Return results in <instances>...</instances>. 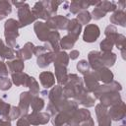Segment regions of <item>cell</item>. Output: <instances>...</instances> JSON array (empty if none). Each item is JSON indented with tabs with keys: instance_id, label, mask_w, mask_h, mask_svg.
Masks as SVG:
<instances>
[{
	"instance_id": "obj_1",
	"label": "cell",
	"mask_w": 126,
	"mask_h": 126,
	"mask_svg": "<svg viewBox=\"0 0 126 126\" xmlns=\"http://www.w3.org/2000/svg\"><path fill=\"white\" fill-rule=\"evenodd\" d=\"M19 22L15 19H8L4 24V36L7 46L10 48L17 47V38L19 36Z\"/></svg>"
},
{
	"instance_id": "obj_2",
	"label": "cell",
	"mask_w": 126,
	"mask_h": 126,
	"mask_svg": "<svg viewBox=\"0 0 126 126\" xmlns=\"http://www.w3.org/2000/svg\"><path fill=\"white\" fill-rule=\"evenodd\" d=\"M78 109V103L75 100L68 99L64 107L57 112L52 118V124L54 126H63L71 118L72 114Z\"/></svg>"
},
{
	"instance_id": "obj_3",
	"label": "cell",
	"mask_w": 126,
	"mask_h": 126,
	"mask_svg": "<svg viewBox=\"0 0 126 126\" xmlns=\"http://www.w3.org/2000/svg\"><path fill=\"white\" fill-rule=\"evenodd\" d=\"M84 87L83 79L80 78L77 74H68L66 83L63 85V95L67 99L74 98L76 93Z\"/></svg>"
},
{
	"instance_id": "obj_4",
	"label": "cell",
	"mask_w": 126,
	"mask_h": 126,
	"mask_svg": "<svg viewBox=\"0 0 126 126\" xmlns=\"http://www.w3.org/2000/svg\"><path fill=\"white\" fill-rule=\"evenodd\" d=\"M18 22L20 25V28H24L29 26L32 23L36 22V18L32 14L31 7L28 3H25L22 7L18 8Z\"/></svg>"
},
{
	"instance_id": "obj_5",
	"label": "cell",
	"mask_w": 126,
	"mask_h": 126,
	"mask_svg": "<svg viewBox=\"0 0 126 126\" xmlns=\"http://www.w3.org/2000/svg\"><path fill=\"white\" fill-rule=\"evenodd\" d=\"M69 19L62 15H55L53 17H50L46 20V25L51 31H57V30H67Z\"/></svg>"
},
{
	"instance_id": "obj_6",
	"label": "cell",
	"mask_w": 126,
	"mask_h": 126,
	"mask_svg": "<svg viewBox=\"0 0 126 126\" xmlns=\"http://www.w3.org/2000/svg\"><path fill=\"white\" fill-rule=\"evenodd\" d=\"M27 119L31 125L38 126V125H45L50 120V114L47 112L41 111H32L27 115Z\"/></svg>"
},
{
	"instance_id": "obj_7",
	"label": "cell",
	"mask_w": 126,
	"mask_h": 126,
	"mask_svg": "<svg viewBox=\"0 0 126 126\" xmlns=\"http://www.w3.org/2000/svg\"><path fill=\"white\" fill-rule=\"evenodd\" d=\"M122 90V86L120 83L116 82V81H112L109 84H103V85H99L96 90L94 91V98H99L102 94L110 93V92H120Z\"/></svg>"
},
{
	"instance_id": "obj_8",
	"label": "cell",
	"mask_w": 126,
	"mask_h": 126,
	"mask_svg": "<svg viewBox=\"0 0 126 126\" xmlns=\"http://www.w3.org/2000/svg\"><path fill=\"white\" fill-rule=\"evenodd\" d=\"M91 112L87 108H78L71 116L69 121L67 122L68 126H75L78 124H82L83 122L87 121L89 118H91Z\"/></svg>"
},
{
	"instance_id": "obj_9",
	"label": "cell",
	"mask_w": 126,
	"mask_h": 126,
	"mask_svg": "<svg viewBox=\"0 0 126 126\" xmlns=\"http://www.w3.org/2000/svg\"><path fill=\"white\" fill-rule=\"evenodd\" d=\"M100 35V30L95 24H89L86 26L83 33V40L88 43L94 42Z\"/></svg>"
},
{
	"instance_id": "obj_10",
	"label": "cell",
	"mask_w": 126,
	"mask_h": 126,
	"mask_svg": "<svg viewBox=\"0 0 126 126\" xmlns=\"http://www.w3.org/2000/svg\"><path fill=\"white\" fill-rule=\"evenodd\" d=\"M108 115L110 117L111 120L114 121H120L125 117L126 114V106H125V102L123 100H121L119 103L110 106V109L107 110Z\"/></svg>"
},
{
	"instance_id": "obj_11",
	"label": "cell",
	"mask_w": 126,
	"mask_h": 126,
	"mask_svg": "<svg viewBox=\"0 0 126 126\" xmlns=\"http://www.w3.org/2000/svg\"><path fill=\"white\" fill-rule=\"evenodd\" d=\"M107 107L98 103L95 105V115L98 126H111V119L107 112Z\"/></svg>"
},
{
	"instance_id": "obj_12",
	"label": "cell",
	"mask_w": 126,
	"mask_h": 126,
	"mask_svg": "<svg viewBox=\"0 0 126 126\" xmlns=\"http://www.w3.org/2000/svg\"><path fill=\"white\" fill-rule=\"evenodd\" d=\"M98 99L100 100V104H102L105 107H110L112 105H115L122 100L119 92H110L104 94Z\"/></svg>"
},
{
	"instance_id": "obj_13",
	"label": "cell",
	"mask_w": 126,
	"mask_h": 126,
	"mask_svg": "<svg viewBox=\"0 0 126 126\" xmlns=\"http://www.w3.org/2000/svg\"><path fill=\"white\" fill-rule=\"evenodd\" d=\"M33 31L35 32L36 37L40 41H47L48 35L51 32V30L47 27V25L44 22L41 21H36L33 24Z\"/></svg>"
},
{
	"instance_id": "obj_14",
	"label": "cell",
	"mask_w": 126,
	"mask_h": 126,
	"mask_svg": "<svg viewBox=\"0 0 126 126\" xmlns=\"http://www.w3.org/2000/svg\"><path fill=\"white\" fill-rule=\"evenodd\" d=\"M32 94L30 92H23L20 94V101H19V109L21 111V117L27 116L29 114V108L30 104L32 98Z\"/></svg>"
},
{
	"instance_id": "obj_15",
	"label": "cell",
	"mask_w": 126,
	"mask_h": 126,
	"mask_svg": "<svg viewBox=\"0 0 126 126\" xmlns=\"http://www.w3.org/2000/svg\"><path fill=\"white\" fill-rule=\"evenodd\" d=\"M94 77L96 78V80L99 82H102L103 84H109L113 81V78H114V75L113 73L110 71L109 68H106V67H101L95 71H93Z\"/></svg>"
},
{
	"instance_id": "obj_16",
	"label": "cell",
	"mask_w": 126,
	"mask_h": 126,
	"mask_svg": "<svg viewBox=\"0 0 126 126\" xmlns=\"http://www.w3.org/2000/svg\"><path fill=\"white\" fill-rule=\"evenodd\" d=\"M33 48H34V45L32 42H27L22 48L18 49L15 52V55L18 59H21L23 61L30 60L33 54Z\"/></svg>"
},
{
	"instance_id": "obj_17",
	"label": "cell",
	"mask_w": 126,
	"mask_h": 126,
	"mask_svg": "<svg viewBox=\"0 0 126 126\" xmlns=\"http://www.w3.org/2000/svg\"><path fill=\"white\" fill-rule=\"evenodd\" d=\"M83 83L85 84V89L88 91V93H94V91L99 86V82L96 80L93 72H89L88 74L84 75Z\"/></svg>"
},
{
	"instance_id": "obj_18",
	"label": "cell",
	"mask_w": 126,
	"mask_h": 126,
	"mask_svg": "<svg viewBox=\"0 0 126 126\" xmlns=\"http://www.w3.org/2000/svg\"><path fill=\"white\" fill-rule=\"evenodd\" d=\"M88 63L94 71L103 67V65L101 63V60H100V52L96 51V50L90 51L89 54H88Z\"/></svg>"
},
{
	"instance_id": "obj_19",
	"label": "cell",
	"mask_w": 126,
	"mask_h": 126,
	"mask_svg": "<svg viewBox=\"0 0 126 126\" xmlns=\"http://www.w3.org/2000/svg\"><path fill=\"white\" fill-rule=\"evenodd\" d=\"M32 14L34 15V17L36 19H41V20H47L48 18H50L48 12L46 11L45 7L43 6V3L42 1H38V2H35L33 7L31 9Z\"/></svg>"
},
{
	"instance_id": "obj_20",
	"label": "cell",
	"mask_w": 126,
	"mask_h": 126,
	"mask_svg": "<svg viewBox=\"0 0 126 126\" xmlns=\"http://www.w3.org/2000/svg\"><path fill=\"white\" fill-rule=\"evenodd\" d=\"M67 31H68V35H70L71 37H73L75 40L78 39L81 32H82V25L77 21V19H72L69 21L68 27H67Z\"/></svg>"
},
{
	"instance_id": "obj_21",
	"label": "cell",
	"mask_w": 126,
	"mask_h": 126,
	"mask_svg": "<svg viewBox=\"0 0 126 126\" xmlns=\"http://www.w3.org/2000/svg\"><path fill=\"white\" fill-rule=\"evenodd\" d=\"M39 82L44 89H49L55 85V76L49 71H43L39 74Z\"/></svg>"
},
{
	"instance_id": "obj_22",
	"label": "cell",
	"mask_w": 126,
	"mask_h": 126,
	"mask_svg": "<svg viewBox=\"0 0 126 126\" xmlns=\"http://www.w3.org/2000/svg\"><path fill=\"white\" fill-rule=\"evenodd\" d=\"M54 70H55V80L57 81L58 85H60V86L64 85L68 78L67 67H65L63 65L54 64Z\"/></svg>"
},
{
	"instance_id": "obj_23",
	"label": "cell",
	"mask_w": 126,
	"mask_h": 126,
	"mask_svg": "<svg viewBox=\"0 0 126 126\" xmlns=\"http://www.w3.org/2000/svg\"><path fill=\"white\" fill-rule=\"evenodd\" d=\"M109 21L111 24L121 26L123 28L126 27V14L123 10H115L113 14L110 16Z\"/></svg>"
},
{
	"instance_id": "obj_24",
	"label": "cell",
	"mask_w": 126,
	"mask_h": 126,
	"mask_svg": "<svg viewBox=\"0 0 126 126\" xmlns=\"http://www.w3.org/2000/svg\"><path fill=\"white\" fill-rule=\"evenodd\" d=\"M48 98L50 102H57L59 100H61L62 98H64L63 95V87L60 85H55L52 87V89L50 90V92L48 93ZM66 98V97H65Z\"/></svg>"
},
{
	"instance_id": "obj_25",
	"label": "cell",
	"mask_w": 126,
	"mask_h": 126,
	"mask_svg": "<svg viewBox=\"0 0 126 126\" xmlns=\"http://www.w3.org/2000/svg\"><path fill=\"white\" fill-rule=\"evenodd\" d=\"M59 41H60V33L57 31H51L48 38H47V42L49 44V46L51 47L53 52H58L60 51V45H59Z\"/></svg>"
},
{
	"instance_id": "obj_26",
	"label": "cell",
	"mask_w": 126,
	"mask_h": 126,
	"mask_svg": "<svg viewBox=\"0 0 126 126\" xmlns=\"http://www.w3.org/2000/svg\"><path fill=\"white\" fill-rule=\"evenodd\" d=\"M117 59V55L114 52H100V60L103 67H112Z\"/></svg>"
},
{
	"instance_id": "obj_27",
	"label": "cell",
	"mask_w": 126,
	"mask_h": 126,
	"mask_svg": "<svg viewBox=\"0 0 126 126\" xmlns=\"http://www.w3.org/2000/svg\"><path fill=\"white\" fill-rule=\"evenodd\" d=\"M53 55H54L53 51H48L44 54H41V55L37 56L36 57L37 66L39 68H46L47 66H49V64L53 62Z\"/></svg>"
},
{
	"instance_id": "obj_28",
	"label": "cell",
	"mask_w": 126,
	"mask_h": 126,
	"mask_svg": "<svg viewBox=\"0 0 126 126\" xmlns=\"http://www.w3.org/2000/svg\"><path fill=\"white\" fill-rule=\"evenodd\" d=\"M7 67H8V70L11 74L13 73H18V72H23L24 68H25V63L23 60L21 59H13V60H9L7 63H6Z\"/></svg>"
},
{
	"instance_id": "obj_29",
	"label": "cell",
	"mask_w": 126,
	"mask_h": 126,
	"mask_svg": "<svg viewBox=\"0 0 126 126\" xmlns=\"http://www.w3.org/2000/svg\"><path fill=\"white\" fill-rule=\"evenodd\" d=\"M29 77L30 76L27 73H24V72L13 73L11 75V78H12L11 81L16 86H24V87H27V83H28Z\"/></svg>"
},
{
	"instance_id": "obj_30",
	"label": "cell",
	"mask_w": 126,
	"mask_h": 126,
	"mask_svg": "<svg viewBox=\"0 0 126 126\" xmlns=\"http://www.w3.org/2000/svg\"><path fill=\"white\" fill-rule=\"evenodd\" d=\"M15 51L9 46L5 45L3 40L0 38V57L2 59H7L9 61L15 59Z\"/></svg>"
},
{
	"instance_id": "obj_31",
	"label": "cell",
	"mask_w": 126,
	"mask_h": 126,
	"mask_svg": "<svg viewBox=\"0 0 126 126\" xmlns=\"http://www.w3.org/2000/svg\"><path fill=\"white\" fill-rule=\"evenodd\" d=\"M69 55L65 51H58L54 52L53 55V64H58V65H63L65 67L68 66L69 64Z\"/></svg>"
},
{
	"instance_id": "obj_32",
	"label": "cell",
	"mask_w": 126,
	"mask_h": 126,
	"mask_svg": "<svg viewBox=\"0 0 126 126\" xmlns=\"http://www.w3.org/2000/svg\"><path fill=\"white\" fill-rule=\"evenodd\" d=\"M42 3H43V6L45 7V9L48 12L50 17L55 16V14L57 13V10H58V6L60 4H63L62 1H54V0L42 1Z\"/></svg>"
},
{
	"instance_id": "obj_33",
	"label": "cell",
	"mask_w": 126,
	"mask_h": 126,
	"mask_svg": "<svg viewBox=\"0 0 126 126\" xmlns=\"http://www.w3.org/2000/svg\"><path fill=\"white\" fill-rule=\"evenodd\" d=\"M96 7L100 8L104 13L114 12L115 10H117L116 3L115 2H112V1H99L98 4L96 5Z\"/></svg>"
},
{
	"instance_id": "obj_34",
	"label": "cell",
	"mask_w": 126,
	"mask_h": 126,
	"mask_svg": "<svg viewBox=\"0 0 126 126\" xmlns=\"http://www.w3.org/2000/svg\"><path fill=\"white\" fill-rule=\"evenodd\" d=\"M27 88L30 89V93L32 94V95H37L40 92L39 90V84L37 83V81L33 78V77H29L28 79V83H27Z\"/></svg>"
},
{
	"instance_id": "obj_35",
	"label": "cell",
	"mask_w": 126,
	"mask_h": 126,
	"mask_svg": "<svg viewBox=\"0 0 126 126\" xmlns=\"http://www.w3.org/2000/svg\"><path fill=\"white\" fill-rule=\"evenodd\" d=\"M30 106L32 107V111H40L44 107V99L37 96V95H33L32 98Z\"/></svg>"
},
{
	"instance_id": "obj_36",
	"label": "cell",
	"mask_w": 126,
	"mask_h": 126,
	"mask_svg": "<svg viewBox=\"0 0 126 126\" xmlns=\"http://www.w3.org/2000/svg\"><path fill=\"white\" fill-rule=\"evenodd\" d=\"M75 42H76V40L67 34V35L63 36L62 38H60L59 45H60V48H62V49H71L74 46Z\"/></svg>"
},
{
	"instance_id": "obj_37",
	"label": "cell",
	"mask_w": 126,
	"mask_h": 126,
	"mask_svg": "<svg viewBox=\"0 0 126 126\" xmlns=\"http://www.w3.org/2000/svg\"><path fill=\"white\" fill-rule=\"evenodd\" d=\"M113 46H114V40L112 38H109V37H105L99 43L100 52H111Z\"/></svg>"
},
{
	"instance_id": "obj_38",
	"label": "cell",
	"mask_w": 126,
	"mask_h": 126,
	"mask_svg": "<svg viewBox=\"0 0 126 126\" xmlns=\"http://www.w3.org/2000/svg\"><path fill=\"white\" fill-rule=\"evenodd\" d=\"M76 19L81 25H87L92 20V15L88 10H84V11H81L77 14Z\"/></svg>"
},
{
	"instance_id": "obj_39",
	"label": "cell",
	"mask_w": 126,
	"mask_h": 126,
	"mask_svg": "<svg viewBox=\"0 0 126 126\" xmlns=\"http://www.w3.org/2000/svg\"><path fill=\"white\" fill-rule=\"evenodd\" d=\"M77 70H78L81 74L86 75V74H88L89 72H91V71H90V70H91V67H90L88 61L83 59V60H80V61L77 63Z\"/></svg>"
},
{
	"instance_id": "obj_40",
	"label": "cell",
	"mask_w": 126,
	"mask_h": 126,
	"mask_svg": "<svg viewBox=\"0 0 126 126\" xmlns=\"http://www.w3.org/2000/svg\"><path fill=\"white\" fill-rule=\"evenodd\" d=\"M21 117V111L19 109L18 106H11L10 108V111L8 113V116L6 117V120H9V121H12V120H16L18 118Z\"/></svg>"
},
{
	"instance_id": "obj_41",
	"label": "cell",
	"mask_w": 126,
	"mask_h": 126,
	"mask_svg": "<svg viewBox=\"0 0 126 126\" xmlns=\"http://www.w3.org/2000/svg\"><path fill=\"white\" fill-rule=\"evenodd\" d=\"M11 106L12 105L10 103H7L3 99L0 98V116H1V118L6 119V117L8 116V113L10 111Z\"/></svg>"
},
{
	"instance_id": "obj_42",
	"label": "cell",
	"mask_w": 126,
	"mask_h": 126,
	"mask_svg": "<svg viewBox=\"0 0 126 126\" xmlns=\"http://www.w3.org/2000/svg\"><path fill=\"white\" fill-rule=\"evenodd\" d=\"M114 45L119 50L126 48L125 47V45H126V37H125V35L122 34V33H118L116 38H115V40H114Z\"/></svg>"
},
{
	"instance_id": "obj_43",
	"label": "cell",
	"mask_w": 126,
	"mask_h": 126,
	"mask_svg": "<svg viewBox=\"0 0 126 126\" xmlns=\"http://www.w3.org/2000/svg\"><path fill=\"white\" fill-rule=\"evenodd\" d=\"M79 104H82V105H84L85 107H93V106H94V104H95V98L93 97V96L89 94L85 98H83V99L79 102Z\"/></svg>"
},
{
	"instance_id": "obj_44",
	"label": "cell",
	"mask_w": 126,
	"mask_h": 126,
	"mask_svg": "<svg viewBox=\"0 0 126 126\" xmlns=\"http://www.w3.org/2000/svg\"><path fill=\"white\" fill-rule=\"evenodd\" d=\"M48 51H52V49L49 46V44L48 45L45 44L43 46H34V48H33V54L36 57L39 56V55H41V54H44V53H46Z\"/></svg>"
},
{
	"instance_id": "obj_45",
	"label": "cell",
	"mask_w": 126,
	"mask_h": 126,
	"mask_svg": "<svg viewBox=\"0 0 126 126\" xmlns=\"http://www.w3.org/2000/svg\"><path fill=\"white\" fill-rule=\"evenodd\" d=\"M12 87V81L8 77H4L0 80V90L1 91H8Z\"/></svg>"
},
{
	"instance_id": "obj_46",
	"label": "cell",
	"mask_w": 126,
	"mask_h": 126,
	"mask_svg": "<svg viewBox=\"0 0 126 126\" xmlns=\"http://www.w3.org/2000/svg\"><path fill=\"white\" fill-rule=\"evenodd\" d=\"M91 15H92V19H94V20H99V19H101V18H103L105 15H106V13H104L100 8H98V7H94V10L92 11V13H91Z\"/></svg>"
},
{
	"instance_id": "obj_47",
	"label": "cell",
	"mask_w": 126,
	"mask_h": 126,
	"mask_svg": "<svg viewBox=\"0 0 126 126\" xmlns=\"http://www.w3.org/2000/svg\"><path fill=\"white\" fill-rule=\"evenodd\" d=\"M69 10H70V12L72 14H78L79 12L83 11L80 1H72L70 3V5H69Z\"/></svg>"
},
{
	"instance_id": "obj_48",
	"label": "cell",
	"mask_w": 126,
	"mask_h": 126,
	"mask_svg": "<svg viewBox=\"0 0 126 126\" xmlns=\"http://www.w3.org/2000/svg\"><path fill=\"white\" fill-rule=\"evenodd\" d=\"M0 10L5 11L8 14H11L12 12V4L10 1L7 0H0Z\"/></svg>"
},
{
	"instance_id": "obj_49",
	"label": "cell",
	"mask_w": 126,
	"mask_h": 126,
	"mask_svg": "<svg viewBox=\"0 0 126 126\" xmlns=\"http://www.w3.org/2000/svg\"><path fill=\"white\" fill-rule=\"evenodd\" d=\"M8 74H9V70L6 63L0 60V80L4 77H8Z\"/></svg>"
},
{
	"instance_id": "obj_50",
	"label": "cell",
	"mask_w": 126,
	"mask_h": 126,
	"mask_svg": "<svg viewBox=\"0 0 126 126\" xmlns=\"http://www.w3.org/2000/svg\"><path fill=\"white\" fill-rule=\"evenodd\" d=\"M116 32H117V29H116V27L113 26V25L107 26V27L105 28V30H104V34H105V36L112 35V34H114V33H116Z\"/></svg>"
},
{
	"instance_id": "obj_51",
	"label": "cell",
	"mask_w": 126,
	"mask_h": 126,
	"mask_svg": "<svg viewBox=\"0 0 126 126\" xmlns=\"http://www.w3.org/2000/svg\"><path fill=\"white\" fill-rule=\"evenodd\" d=\"M17 126H31L30 122L27 119V116L24 117H20L17 121Z\"/></svg>"
},
{
	"instance_id": "obj_52",
	"label": "cell",
	"mask_w": 126,
	"mask_h": 126,
	"mask_svg": "<svg viewBox=\"0 0 126 126\" xmlns=\"http://www.w3.org/2000/svg\"><path fill=\"white\" fill-rule=\"evenodd\" d=\"M68 55H69V58H71L72 60H75V59H77V58L79 57L80 52H79V50L74 49V50H71V52H70Z\"/></svg>"
},
{
	"instance_id": "obj_53",
	"label": "cell",
	"mask_w": 126,
	"mask_h": 126,
	"mask_svg": "<svg viewBox=\"0 0 126 126\" xmlns=\"http://www.w3.org/2000/svg\"><path fill=\"white\" fill-rule=\"evenodd\" d=\"M81 126H94V122L93 118L91 117V118H89L87 121L83 122V123L81 124Z\"/></svg>"
},
{
	"instance_id": "obj_54",
	"label": "cell",
	"mask_w": 126,
	"mask_h": 126,
	"mask_svg": "<svg viewBox=\"0 0 126 126\" xmlns=\"http://www.w3.org/2000/svg\"><path fill=\"white\" fill-rule=\"evenodd\" d=\"M0 126H12L11 125V121L3 119V118H0Z\"/></svg>"
},
{
	"instance_id": "obj_55",
	"label": "cell",
	"mask_w": 126,
	"mask_h": 126,
	"mask_svg": "<svg viewBox=\"0 0 126 126\" xmlns=\"http://www.w3.org/2000/svg\"><path fill=\"white\" fill-rule=\"evenodd\" d=\"M25 3H26L25 1H12V2H11V4L15 5L17 8H20V7H22V6H23Z\"/></svg>"
},
{
	"instance_id": "obj_56",
	"label": "cell",
	"mask_w": 126,
	"mask_h": 126,
	"mask_svg": "<svg viewBox=\"0 0 126 126\" xmlns=\"http://www.w3.org/2000/svg\"><path fill=\"white\" fill-rule=\"evenodd\" d=\"M8 15H9V14H8L7 12H5V11H1V10H0V21L3 20V19H5Z\"/></svg>"
},
{
	"instance_id": "obj_57",
	"label": "cell",
	"mask_w": 126,
	"mask_h": 126,
	"mask_svg": "<svg viewBox=\"0 0 126 126\" xmlns=\"http://www.w3.org/2000/svg\"><path fill=\"white\" fill-rule=\"evenodd\" d=\"M119 5H120L121 8H122L121 10H123V8L125 7V1H119V2H118V6H119Z\"/></svg>"
},
{
	"instance_id": "obj_58",
	"label": "cell",
	"mask_w": 126,
	"mask_h": 126,
	"mask_svg": "<svg viewBox=\"0 0 126 126\" xmlns=\"http://www.w3.org/2000/svg\"><path fill=\"white\" fill-rule=\"evenodd\" d=\"M120 51H121V55H122V58H123V59H125V58H126V57H125V52H126V48H124V49H121Z\"/></svg>"
},
{
	"instance_id": "obj_59",
	"label": "cell",
	"mask_w": 126,
	"mask_h": 126,
	"mask_svg": "<svg viewBox=\"0 0 126 126\" xmlns=\"http://www.w3.org/2000/svg\"><path fill=\"white\" fill-rule=\"evenodd\" d=\"M75 126H81V124H78V125H75Z\"/></svg>"
},
{
	"instance_id": "obj_60",
	"label": "cell",
	"mask_w": 126,
	"mask_h": 126,
	"mask_svg": "<svg viewBox=\"0 0 126 126\" xmlns=\"http://www.w3.org/2000/svg\"><path fill=\"white\" fill-rule=\"evenodd\" d=\"M120 126H124V125H120Z\"/></svg>"
}]
</instances>
